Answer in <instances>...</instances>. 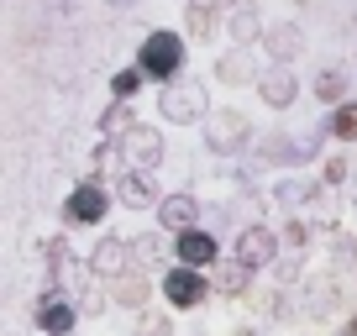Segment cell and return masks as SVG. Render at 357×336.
<instances>
[{"label": "cell", "mask_w": 357, "mask_h": 336, "mask_svg": "<svg viewBox=\"0 0 357 336\" xmlns=\"http://www.w3.org/2000/svg\"><path fill=\"white\" fill-rule=\"evenodd\" d=\"M195 111H200V90H190V84H178V90L163 95V116H174V121H190Z\"/></svg>", "instance_id": "277c9868"}, {"label": "cell", "mask_w": 357, "mask_h": 336, "mask_svg": "<svg viewBox=\"0 0 357 336\" xmlns=\"http://www.w3.org/2000/svg\"><path fill=\"white\" fill-rule=\"evenodd\" d=\"M100 211H105V200H100V190H74L68 194V215H74V221H100Z\"/></svg>", "instance_id": "8992f818"}, {"label": "cell", "mask_w": 357, "mask_h": 336, "mask_svg": "<svg viewBox=\"0 0 357 336\" xmlns=\"http://www.w3.org/2000/svg\"><path fill=\"white\" fill-rule=\"evenodd\" d=\"M137 90V74H132V68H126V74H116V95H132Z\"/></svg>", "instance_id": "e0dca14e"}, {"label": "cell", "mask_w": 357, "mask_h": 336, "mask_svg": "<svg viewBox=\"0 0 357 336\" xmlns=\"http://www.w3.org/2000/svg\"><path fill=\"white\" fill-rule=\"evenodd\" d=\"M121 263H126V247H121V242H105L100 258H95V268H100V273H116Z\"/></svg>", "instance_id": "30bf717a"}, {"label": "cell", "mask_w": 357, "mask_h": 336, "mask_svg": "<svg viewBox=\"0 0 357 336\" xmlns=\"http://www.w3.org/2000/svg\"><path fill=\"white\" fill-rule=\"evenodd\" d=\"M321 95H326V100H336V95H342V79L326 74V79H321Z\"/></svg>", "instance_id": "ac0fdd59"}, {"label": "cell", "mask_w": 357, "mask_h": 336, "mask_svg": "<svg viewBox=\"0 0 357 336\" xmlns=\"http://www.w3.org/2000/svg\"><path fill=\"white\" fill-rule=\"evenodd\" d=\"M336 132H342V137H357V105H347V111L336 116Z\"/></svg>", "instance_id": "9a60e30c"}, {"label": "cell", "mask_w": 357, "mask_h": 336, "mask_svg": "<svg viewBox=\"0 0 357 336\" xmlns=\"http://www.w3.org/2000/svg\"><path fill=\"white\" fill-rule=\"evenodd\" d=\"M126 142H132V153L142 158V163H147V158H158V137H153V132H132Z\"/></svg>", "instance_id": "4fadbf2b"}, {"label": "cell", "mask_w": 357, "mask_h": 336, "mask_svg": "<svg viewBox=\"0 0 357 336\" xmlns=\"http://www.w3.org/2000/svg\"><path fill=\"white\" fill-rule=\"evenodd\" d=\"M142 279H116V300H126V305H142Z\"/></svg>", "instance_id": "5bb4252c"}, {"label": "cell", "mask_w": 357, "mask_h": 336, "mask_svg": "<svg viewBox=\"0 0 357 336\" xmlns=\"http://www.w3.org/2000/svg\"><path fill=\"white\" fill-rule=\"evenodd\" d=\"M142 68L147 74H174L178 68V37L174 32H153L142 47Z\"/></svg>", "instance_id": "6da1fadb"}, {"label": "cell", "mask_w": 357, "mask_h": 336, "mask_svg": "<svg viewBox=\"0 0 357 336\" xmlns=\"http://www.w3.org/2000/svg\"><path fill=\"white\" fill-rule=\"evenodd\" d=\"M242 142V121L236 116H215L211 121V147H236Z\"/></svg>", "instance_id": "52a82bcc"}, {"label": "cell", "mask_w": 357, "mask_h": 336, "mask_svg": "<svg viewBox=\"0 0 357 336\" xmlns=\"http://www.w3.org/2000/svg\"><path fill=\"white\" fill-rule=\"evenodd\" d=\"M178 258L190 263V268H200V263L215 258V242H211L205 231H184V236H178Z\"/></svg>", "instance_id": "3957f363"}, {"label": "cell", "mask_w": 357, "mask_h": 336, "mask_svg": "<svg viewBox=\"0 0 357 336\" xmlns=\"http://www.w3.org/2000/svg\"><path fill=\"white\" fill-rule=\"evenodd\" d=\"M242 279H247V263H242V258L221 268V289H226V294H236V289H242Z\"/></svg>", "instance_id": "8fae6325"}, {"label": "cell", "mask_w": 357, "mask_h": 336, "mask_svg": "<svg viewBox=\"0 0 357 336\" xmlns=\"http://www.w3.org/2000/svg\"><path fill=\"white\" fill-rule=\"evenodd\" d=\"M263 100L268 105H284V100H294V79H268V84H263Z\"/></svg>", "instance_id": "9c48e42d"}, {"label": "cell", "mask_w": 357, "mask_h": 336, "mask_svg": "<svg viewBox=\"0 0 357 336\" xmlns=\"http://www.w3.org/2000/svg\"><path fill=\"white\" fill-rule=\"evenodd\" d=\"M43 326H47V331H58V336H68V326H74V315H68L63 305H53V310H43Z\"/></svg>", "instance_id": "7c38bea8"}, {"label": "cell", "mask_w": 357, "mask_h": 336, "mask_svg": "<svg viewBox=\"0 0 357 336\" xmlns=\"http://www.w3.org/2000/svg\"><path fill=\"white\" fill-rule=\"evenodd\" d=\"M200 294H205L200 273H190V268H184V273H168V300H174V305H195Z\"/></svg>", "instance_id": "5b68a950"}, {"label": "cell", "mask_w": 357, "mask_h": 336, "mask_svg": "<svg viewBox=\"0 0 357 336\" xmlns=\"http://www.w3.org/2000/svg\"><path fill=\"white\" fill-rule=\"evenodd\" d=\"M163 221H168V226H190V221H195V200H190V194L163 200Z\"/></svg>", "instance_id": "ba28073f"}, {"label": "cell", "mask_w": 357, "mask_h": 336, "mask_svg": "<svg viewBox=\"0 0 357 336\" xmlns=\"http://www.w3.org/2000/svg\"><path fill=\"white\" fill-rule=\"evenodd\" d=\"M268 43H273V53H294V47H300V43H294V32H273V37H268Z\"/></svg>", "instance_id": "2e32d148"}, {"label": "cell", "mask_w": 357, "mask_h": 336, "mask_svg": "<svg viewBox=\"0 0 357 336\" xmlns=\"http://www.w3.org/2000/svg\"><path fill=\"white\" fill-rule=\"evenodd\" d=\"M236 258L247 263V268H257V263L273 258V236L263 231V226H252V231H242V242H236Z\"/></svg>", "instance_id": "7a4b0ae2"}]
</instances>
